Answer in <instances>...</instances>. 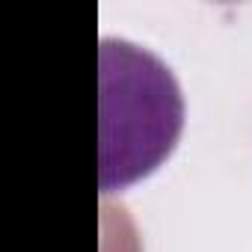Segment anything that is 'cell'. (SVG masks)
Instances as JSON below:
<instances>
[{"mask_svg": "<svg viewBox=\"0 0 252 252\" xmlns=\"http://www.w3.org/2000/svg\"><path fill=\"white\" fill-rule=\"evenodd\" d=\"M184 128V95L172 68L128 39L98 48V187L119 193L152 175Z\"/></svg>", "mask_w": 252, "mask_h": 252, "instance_id": "6da1fadb", "label": "cell"}]
</instances>
